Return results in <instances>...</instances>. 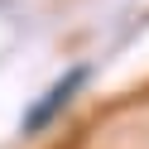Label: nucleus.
Listing matches in <instances>:
<instances>
[{
	"label": "nucleus",
	"mask_w": 149,
	"mask_h": 149,
	"mask_svg": "<svg viewBox=\"0 0 149 149\" xmlns=\"http://www.w3.org/2000/svg\"><path fill=\"white\" fill-rule=\"evenodd\" d=\"M87 77H91L87 68H68V72H63V77L53 82V87L43 91V96L34 101L29 111H24V120H19V130H24V135H39V130H48L53 120H58L63 111H68V101L77 96L82 87H87Z\"/></svg>",
	"instance_id": "obj_1"
}]
</instances>
